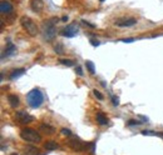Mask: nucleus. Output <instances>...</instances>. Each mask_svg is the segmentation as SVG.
<instances>
[{"label":"nucleus","instance_id":"f257e3e1","mask_svg":"<svg viewBox=\"0 0 163 155\" xmlns=\"http://www.w3.org/2000/svg\"><path fill=\"white\" fill-rule=\"evenodd\" d=\"M43 101H44L43 93H42L38 88H35V89L30 90V91L26 94V103H28V104H29V106H30V108H33V109H37V108L42 106Z\"/></svg>","mask_w":163,"mask_h":155},{"label":"nucleus","instance_id":"f03ea898","mask_svg":"<svg viewBox=\"0 0 163 155\" xmlns=\"http://www.w3.org/2000/svg\"><path fill=\"white\" fill-rule=\"evenodd\" d=\"M59 19L57 18H52L47 21L43 23V29H44V38L47 41H52L55 38L57 34V23Z\"/></svg>","mask_w":163,"mask_h":155},{"label":"nucleus","instance_id":"7ed1b4c3","mask_svg":"<svg viewBox=\"0 0 163 155\" xmlns=\"http://www.w3.org/2000/svg\"><path fill=\"white\" fill-rule=\"evenodd\" d=\"M20 138L26 142V143H30V144H35V143H40L42 142V135L31 129V128H24L21 132H20Z\"/></svg>","mask_w":163,"mask_h":155},{"label":"nucleus","instance_id":"20e7f679","mask_svg":"<svg viewBox=\"0 0 163 155\" xmlns=\"http://www.w3.org/2000/svg\"><path fill=\"white\" fill-rule=\"evenodd\" d=\"M20 24L23 26V29L30 35V36H37L39 33V29L37 26V24L29 18V16H23L20 19Z\"/></svg>","mask_w":163,"mask_h":155},{"label":"nucleus","instance_id":"39448f33","mask_svg":"<svg viewBox=\"0 0 163 155\" xmlns=\"http://www.w3.org/2000/svg\"><path fill=\"white\" fill-rule=\"evenodd\" d=\"M15 119L18 120V123H19V124H23V125H26V124H29V123H31V121L34 120V118H33L30 114H28L26 111H24V110H19V111H16V114H15Z\"/></svg>","mask_w":163,"mask_h":155},{"label":"nucleus","instance_id":"423d86ee","mask_svg":"<svg viewBox=\"0 0 163 155\" xmlns=\"http://www.w3.org/2000/svg\"><path fill=\"white\" fill-rule=\"evenodd\" d=\"M78 31H79L78 25H77L76 23H73V24L65 26L64 29H62L60 34H62L63 36H67V38H73V36H76V35L78 34Z\"/></svg>","mask_w":163,"mask_h":155},{"label":"nucleus","instance_id":"0eeeda50","mask_svg":"<svg viewBox=\"0 0 163 155\" xmlns=\"http://www.w3.org/2000/svg\"><path fill=\"white\" fill-rule=\"evenodd\" d=\"M69 147H70L74 152H83V150L88 147V144H84L79 138H73V139L69 140Z\"/></svg>","mask_w":163,"mask_h":155},{"label":"nucleus","instance_id":"6e6552de","mask_svg":"<svg viewBox=\"0 0 163 155\" xmlns=\"http://www.w3.org/2000/svg\"><path fill=\"white\" fill-rule=\"evenodd\" d=\"M136 24H137L136 18H121V19L115 20V25L121 26V28H128V26H133Z\"/></svg>","mask_w":163,"mask_h":155},{"label":"nucleus","instance_id":"1a4fd4ad","mask_svg":"<svg viewBox=\"0 0 163 155\" xmlns=\"http://www.w3.org/2000/svg\"><path fill=\"white\" fill-rule=\"evenodd\" d=\"M13 11V5L8 0H1L0 1V13L1 14H11Z\"/></svg>","mask_w":163,"mask_h":155},{"label":"nucleus","instance_id":"9d476101","mask_svg":"<svg viewBox=\"0 0 163 155\" xmlns=\"http://www.w3.org/2000/svg\"><path fill=\"white\" fill-rule=\"evenodd\" d=\"M30 8L34 13H40L44 8L43 0H30Z\"/></svg>","mask_w":163,"mask_h":155},{"label":"nucleus","instance_id":"9b49d317","mask_svg":"<svg viewBox=\"0 0 163 155\" xmlns=\"http://www.w3.org/2000/svg\"><path fill=\"white\" fill-rule=\"evenodd\" d=\"M15 51H16V46H15L14 44H11L10 41H8V45H6V48H5V51H4L3 55H1V59H5V56L8 58V56L13 55Z\"/></svg>","mask_w":163,"mask_h":155},{"label":"nucleus","instance_id":"f8f14e48","mask_svg":"<svg viewBox=\"0 0 163 155\" xmlns=\"http://www.w3.org/2000/svg\"><path fill=\"white\" fill-rule=\"evenodd\" d=\"M23 154L24 155H42L38 148H34V147H31V145L25 147V148L23 149Z\"/></svg>","mask_w":163,"mask_h":155},{"label":"nucleus","instance_id":"ddd939ff","mask_svg":"<svg viewBox=\"0 0 163 155\" xmlns=\"http://www.w3.org/2000/svg\"><path fill=\"white\" fill-rule=\"evenodd\" d=\"M8 101H9V105L11 106V108H16L18 105H19V96L18 95H15V94H9L8 95Z\"/></svg>","mask_w":163,"mask_h":155},{"label":"nucleus","instance_id":"4468645a","mask_svg":"<svg viewBox=\"0 0 163 155\" xmlns=\"http://www.w3.org/2000/svg\"><path fill=\"white\" fill-rule=\"evenodd\" d=\"M24 73H25V69H24V68H20V69H14V70L11 71V74L9 75V79H10V80H15V79H18L19 76H21Z\"/></svg>","mask_w":163,"mask_h":155},{"label":"nucleus","instance_id":"2eb2a0df","mask_svg":"<svg viewBox=\"0 0 163 155\" xmlns=\"http://www.w3.org/2000/svg\"><path fill=\"white\" fill-rule=\"evenodd\" d=\"M58 148H59V145H58L55 142H53V140H48V142L44 144V149H45V150H49V152L57 150Z\"/></svg>","mask_w":163,"mask_h":155},{"label":"nucleus","instance_id":"dca6fc26","mask_svg":"<svg viewBox=\"0 0 163 155\" xmlns=\"http://www.w3.org/2000/svg\"><path fill=\"white\" fill-rule=\"evenodd\" d=\"M40 130H42L44 134H48V135H52V134H54V132H55V129H54L53 127L48 125V124H42V125H40Z\"/></svg>","mask_w":163,"mask_h":155},{"label":"nucleus","instance_id":"f3484780","mask_svg":"<svg viewBox=\"0 0 163 155\" xmlns=\"http://www.w3.org/2000/svg\"><path fill=\"white\" fill-rule=\"evenodd\" d=\"M97 123L99 125H107L108 124V118L103 113H98L97 114Z\"/></svg>","mask_w":163,"mask_h":155},{"label":"nucleus","instance_id":"a211bd4d","mask_svg":"<svg viewBox=\"0 0 163 155\" xmlns=\"http://www.w3.org/2000/svg\"><path fill=\"white\" fill-rule=\"evenodd\" d=\"M142 134L147 135V137H161V138H163V133L153 132V130H142Z\"/></svg>","mask_w":163,"mask_h":155},{"label":"nucleus","instance_id":"6ab92c4d","mask_svg":"<svg viewBox=\"0 0 163 155\" xmlns=\"http://www.w3.org/2000/svg\"><path fill=\"white\" fill-rule=\"evenodd\" d=\"M85 66H87V70H88L90 74H94V73H95V65H94L93 61L88 60V61L85 63Z\"/></svg>","mask_w":163,"mask_h":155},{"label":"nucleus","instance_id":"aec40b11","mask_svg":"<svg viewBox=\"0 0 163 155\" xmlns=\"http://www.w3.org/2000/svg\"><path fill=\"white\" fill-rule=\"evenodd\" d=\"M59 63L65 65V66H74V64H76L74 60H70V59H60Z\"/></svg>","mask_w":163,"mask_h":155},{"label":"nucleus","instance_id":"412c9836","mask_svg":"<svg viewBox=\"0 0 163 155\" xmlns=\"http://www.w3.org/2000/svg\"><path fill=\"white\" fill-rule=\"evenodd\" d=\"M54 49H55V53H57V54H59V55L64 53V50H63V46H62L60 44H58V45H55V48H54Z\"/></svg>","mask_w":163,"mask_h":155},{"label":"nucleus","instance_id":"4be33fe9","mask_svg":"<svg viewBox=\"0 0 163 155\" xmlns=\"http://www.w3.org/2000/svg\"><path fill=\"white\" fill-rule=\"evenodd\" d=\"M93 94H94V95H95V98H98L99 100H103V95H102V93H99L97 89H94V90H93Z\"/></svg>","mask_w":163,"mask_h":155},{"label":"nucleus","instance_id":"5701e85b","mask_svg":"<svg viewBox=\"0 0 163 155\" xmlns=\"http://www.w3.org/2000/svg\"><path fill=\"white\" fill-rule=\"evenodd\" d=\"M139 124H142V121H138V120H133V119L128 121V125H129V127H133V125H139Z\"/></svg>","mask_w":163,"mask_h":155},{"label":"nucleus","instance_id":"b1692460","mask_svg":"<svg viewBox=\"0 0 163 155\" xmlns=\"http://www.w3.org/2000/svg\"><path fill=\"white\" fill-rule=\"evenodd\" d=\"M62 134H63V135H67V137H70V135H72V132H70L69 129H67V128H63V129H62Z\"/></svg>","mask_w":163,"mask_h":155},{"label":"nucleus","instance_id":"393cba45","mask_svg":"<svg viewBox=\"0 0 163 155\" xmlns=\"http://www.w3.org/2000/svg\"><path fill=\"white\" fill-rule=\"evenodd\" d=\"M112 103H113L114 106H118L119 105V99L117 96H112Z\"/></svg>","mask_w":163,"mask_h":155},{"label":"nucleus","instance_id":"a878e982","mask_svg":"<svg viewBox=\"0 0 163 155\" xmlns=\"http://www.w3.org/2000/svg\"><path fill=\"white\" fill-rule=\"evenodd\" d=\"M89 43H90L93 46H95V48H97V46H99V44H100V43H99V41H97L95 39H90V40H89Z\"/></svg>","mask_w":163,"mask_h":155},{"label":"nucleus","instance_id":"bb28decb","mask_svg":"<svg viewBox=\"0 0 163 155\" xmlns=\"http://www.w3.org/2000/svg\"><path fill=\"white\" fill-rule=\"evenodd\" d=\"M76 73H77L79 76H83V70H82L81 66H77V68H76Z\"/></svg>","mask_w":163,"mask_h":155},{"label":"nucleus","instance_id":"cd10ccee","mask_svg":"<svg viewBox=\"0 0 163 155\" xmlns=\"http://www.w3.org/2000/svg\"><path fill=\"white\" fill-rule=\"evenodd\" d=\"M134 40H136V39H133V38H128V39H123L122 41H123V43H133Z\"/></svg>","mask_w":163,"mask_h":155},{"label":"nucleus","instance_id":"c85d7f7f","mask_svg":"<svg viewBox=\"0 0 163 155\" xmlns=\"http://www.w3.org/2000/svg\"><path fill=\"white\" fill-rule=\"evenodd\" d=\"M83 24H85V25H88V26H90V28H94L93 24H90V23H88V21H85V20H83Z\"/></svg>","mask_w":163,"mask_h":155},{"label":"nucleus","instance_id":"c756f323","mask_svg":"<svg viewBox=\"0 0 163 155\" xmlns=\"http://www.w3.org/2000/svg\"><path fill=\"white\" fill-rule=\"evenodd\" d=\"M62 21H64V23L68 21V16H63V18H62Z\"/></svg>","mask_w":163,"mask_h":155},{"label":"nucleus","instance_id":"7c9ffc66","mask_svg":"<svg viewBox=\"0 0 163 155\" xmlns=\"http://www.w3.org/2000/svg\"><path fill=\"white\" fill-rule=\"evenodd\" d=\"M11 155H18V154H15V153H13V154H11Z\"/></svg>","mask_w":163,"mask_h":155},{"label":"nucleus","instance_id":"2f4dec72","mask_svg":"<svg viewBox=\"0 0 163 155\" xmlns=\"http://www.w3.org/2000/svg\"><path fill=\"white\" fill-rule=\"evenodd\" d=\"M99 1H102V3H103V1H104V0H99Z\"/></svg>","mask_w":163,"mask_h":155}]
</instances>
